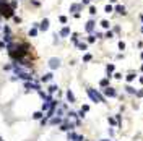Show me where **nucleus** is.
Instances as JSON below:
<instances>
[{
    "mask_svg": "<svg viewBox=\"0 0 143 141\" xmlns=\"http://www.w3.org/2000/svg\"><path fill=\"white\" fill-rule=\"evenodd\" d=\"M86 94H88V97L91 99V102H106V96H103L99 91H96V89H93V88H88L86 89Z\"/></svg>",
    "mask_w": 143,
    "mask_h": 141,
    "instance_id": "obj_1",
    "label": "nucleus"
},
{
    "mask_svg": "<svg viewBox=\"0 0 143 141\" xmlns=\"http://www.w3.org/2000/svg\"><path fill=\"white\" fill-rule=\"evenodd\" d=\"M0 15L3 18H13L15 16V8H12V5H8L7 2H0Z\"/></svg>",
    "mask_w": 143,
    "mask_h": 141,
    "instance_id": "obj_2",
    "label": "nucleus"
},
{
    "mask_svg": "<svg viewBox=\"0 0 143 141\" xmlns=\"http://www.w3.org/2000/svg\"><path fill=\"white\" fill-rule=\"evenodd\" d=\"M75 126H77L75 123H72V122H67V120H65V122H63L62 125L59 126V128H60V131H65V133H68V131H73V128H75Z\"/></svg>",
    "mask_w": 143,
    "mask_h": 141,
    "instance_id": "obj_3",
    "label": "nucleus"
},
{
    "mask_svg": "<svg viewBox=\"0 0 143 141\" xmlns=\"http://www.w3.org/2000/svg\"><path fill=\"white\" fill-rule=\"evenodd\" d=\"M103 91H104V96H106V97H117V91H115L112 86H107Z\"/></svg>",
    "mask_w": 143,
    "mask_h": 141,
    "instance_id": "obj_4",
    "label": "nucleus"
},
{
    "mask_svg": "<svg viewBox=\"0 0 143 141\" xmlns=\"http://www.w3.org/2000/svg\"><path fill=\"white\" fill-rule=\"evenodd\" d=\"M25 88H26V91H39L41 89V86L37 84V83H33V81H25Z\"/></svg>",
    "mask_w": 143,
    "mask_h": 141,
    "instance_id": "obj_5",
    "label": "nucleus"
},
{
    "mask_svg": "<svg viewBox=\"0 0 143 141\" xmlns=\"http://www.w3.org/2000/svg\"><path fill=\"white\" fill-rule=\"evenodd\" d=\"M59 67H60V60L57 57L49 58V68H50V70H57Z\"/></svg>",
    "mask_w": 143,
    "mask_h": 141,
    "instance_id": "obj_6",
    "label": "nucleus"
},
{
    "mask_svg": "<svg viewBox=\"0 0 143 141\" xmlns=\"http://www.w3.org/2000/svg\"><path fill=\"white\" fill-rule=\"evenodd\" d=\"M67 117H68V118H72V120H75V125H77V126L81 125V120H78V113H77V112L68 110V112H67Z\"/></svg>",
    "mask_w": 143,
    "mask_h": 141,
    "instance_id": "obj_7",
    "label": "nucleus"
},
{
    "mask_svg": "<svg viewBox=\"0 0 143 141\" xmlns=\"http://www.w3.org/2000/svg\"><path fill=\"white\" fill-rule=\"evenodd\" d=\"M49 123H50L52 126H55V125H59V126H60V125L63 123V118H62V117H59V115H54L52 118L49 120Z\"/></svg>",
    "mask_w": 143,
    "mask_h": 141,
    "instance_id": "obj_8",
    "label": "nucleus"
},
{
    "mask_svg": "<svg viewBox=\"0 0 143 141\" xmlns=\"http://www.w3.org/2000/svg\"><path fill=\"white\" fill-rule=\"evenodd\" d=\"M94 28H96V23H94V20H90V21L86 23V26H85V31H86L88 34H91L94 31Z\"/></svg>",
    "mask_w": 143,
    "mask_h": 141,
    "instance_id": "obj_9",
    "label": "nucleus"
},
{
    "mask_svg": "<svg viewBox=\"0 0 143 141\" xmlns=\"http://www.w3.org/2000/svg\"><path fill=\"white\" fill-rule=\"evenodd\" d=\"M114 12H117L119 15H122V16L127 15V10H125L124 5H115V7H114Z\"/></svg>",
    "mask_w": 143,
    "mask_h": 141,
    "instance_id": "obj_10",
    "label": "nucleus"
},
{
    "mask_svg": "<svg viewBox=\"0 0 143 141\" xmlns=\"http://www.w3.org/2000/svg\"><path fill=\"white\" fill-rule=\"evenodd\" d=\"M37 29H39V23H34V25H33V28L29 29V37H36L37 36Z\"/></svg>",
    "mask_w": 143,
    "mask_h": 141,
    "instance_id": "obj_11",
    "label": "nucleus"
},
{
    "mask_svg": "<svg viewBox=\"0 0 143 141\" xmlns=\"http://www.w3.org/2000/svg\"><path fill=\"white\" fill-rule=\"evenodd\" d=\"M83 8V3H72V7H70V12H73V13H80V10Z\"/></svg>",
    "mask_w": 143,
    "mask_h": 141,
    "instance_id": "obj_12",
    "label": "nucleus"
},
{
    "mask_svg": "<svg viewBox=\"0 0 143 141\" xmlns=\"http://www.w3.org/2000/svg\"><path fill=\"white\" fill-rule=\"evenodd\" d=\"M114 70H115V65H114V63H107V65H106V73H107V78H111V76H112Z\"/></svg>",
    "mask_w": 143,
    "mask_h": 141,
    "instance_id": "obj_13",
    "label": "nucleus"
},
{
    "mask_svg": "<svg viewBox=\"0 0 143 141\" xmlns=\"http://www.w3.org/2000/svg\"><path fill=\"white\" fill-rule=\"evenodd\" d=\"M52 78H54L52 73H44L41 76V83H49V81H52Z\"/></svg>",
    "mask_w": 143,
    "mask_h": 141,
    "instance_id": "obj_14",
    "label": "nucleus"
},
{
    "mask_svg": "<svg viewBox=\"0 0 143 141\" xmlns=\"http://www.w3.org/2000/svg\"><path fill=\"white\" fill-rule=\"evenodd\" d=\"M39 29L41 31H47V29H49V20H47V18H44L42 21L39 23Z\"/></svg>",
    "mask_w": 143,
    "mask_h": 141,
    "instance_id": "obj_15",
    "label": "nucleus"
},
{
    "mask_svg": "<svg viewBox=\"0 0 143 141\" xmlns=\"http://www.w3.org/2000/svg\"><path fill=\"white\" fill-rule=\"evenodd\" d=\"M59 34H60V37H68L70 36V28L68 26H63V28L59 31Z\"/></svg>",
    "mask_w": 143,
    "mask_h": 141,
    "instance_id": "obj_16",
    "label": "nucleus"
},
{
    "mask_svg": "<svg viewBox=\"0 0 143 141\" xmlns=\"http://www.w3.org/2000/svg\"><path fill=\"white\" fill-rule=\"evenodd\" d=\"M125 91H127V94H132V96H137V91L138 89H135L133 86H130V84H127L125 86Z\"/></svg>",
    "mask_w": 143,
    "mask_h": 141,
    "instance_id": "obj_17",
    "label": "nucleus"
},
{
    "mask_svg": "<svg viewBox=\"0 0 143 141\" xmlns=\"http://www.w3.org/2000/svg\"><path fill=\"white\" fill-rule=\"evenodd\" d=\"M33 118H34V120H42V118H44V112H42V110L34 112V113H33Z\"/></svg>",
    "mask_w": 143,
    "mask_h": 141,
    "instance_id": "obj_18",
    "label": "nucleus"
},
{
    "mask_svg": "<svg viewBox=\"0 0 143 141\" xmlns=\"http://www.w3.org/2000/svg\"><path fill=\"white\" fill-rule=\"evenodd\" d=\"M67 99H68V102H75L77 99H75V94H73V91L72 89H68L67 91Z\"/></svg>",
    "mask_w": 143,
    "mask_h": 141,
    "instance_id": "obj_19",
    "label": "nucleus"
},
{
    "mask_svg": "<svg viewBox=\"0 0 143 141\" xmlns=\"http://www.w3.org/2000/svg\"><path fill=\"white\" fill-rule=\"evenodd\" d=\"M135 78H137V75H135L133 71H130V73H128L127 76H125V81H127V83H132V81H133Z\"/></svg>",
    "mask_w": 143,
    "mask_h": 141,
    "instance_id": "obj_20",
    "label": "nucleus"
},
{
    "mask_svg": "<svg viewBox=\"0 0 143 141\" xmlns=\"http://www.w3.org/2000/svg\"><path fill=\"white\" fill-rule=\"evenodd\" d=\"M109 80H111V78H103V80H101L99 81V86H101V88H107V86H111V84H109Z\"/></svg>",
    "mask_w": 143,
    "mask_h": 141,
    "instance_id": "obj_21",
    "label": "nucleus"
},
{
    "mask_svg": "<svg viewBox=\"0 0 143 141\" xmlns=\"http://www.w3.org/2000/svg\"><path fill=\"white\" fill-rule=\"evenodd\" d=\"M67 138H68V141H77L78 135L75 131H68V133H67Z\"/></svg>",
    "mask_w": 143,
    "mask_h": 141,
    "instance_id": "obj_22",
    "label": "nucleus"
},
{
    "mask_svg": "<svg viewBox=\"0 0 143 141\" xmlns=\"http://www.w3.org/2000/svg\"><path fill=\"white\" fill-rule=\"evenodd\" d=\"M55 91H59V86L57 84H50L49 88H47V92H49V94H54Z\"/></svg>",
    "mask_w": 143,
    "mask_h": 141,
    "instance_id": "obj_23",
    "label": "nucleus"
},
{
    "mask_svg": "<svg viewBox=\"0 0 143 141\" xmlns=\"http://www.w3.org/2000/svg\"><path fill=\"white\" fill-rule=\"evenodd\" d=\"M107 122H109V125H112V126H119L117 120H115L114 117H107Z\"/></svg>",
    "mask_w": 143,
    "mask_h": 141,
    "instance_id": "obj_24",
    "label": "nucleus"
},
{
    "mask_svg": "<svg viewBox=\"0 0 143 141\" xmlns=\"http://www.w3.org/2000/svg\"><path fill=\"white\" fill-rule=\"evenodd\" d=\"M3 42L5 44H12V34H3Z\"/></svg>",
    "mask_w": 143,
    "mask_h": 141,
    "instance_id": "obj_25",
    "label": "nucleus"
},
{
    "mask_svg": "<svg viewBox=\"0 0 143 141\" xmlns=\"http://www.w3.org/2000/svg\"><path fill=\"white\" fill-rule=\"evenodd\" d=\"M77 47H78L80 50H83V52H85V50H88V44H86V42H80Z\"/></svg>",
    "mask_w": 143,
    "mask_h": 141,
    "instance_id": "obj_26",
    "label": "nucleus"
},
{
    "mask_svg": "<svg viewBox=\"0 0 143 141\" xmlns=\"http://www.w3.org/2000/svg\"><path fill=\"white\" fill-rule=\"evenodd\" d=\"M96 39H98V37H96V36H94V34H90V36H88V37H86V41H88V44H93V42H94V41H96Z\"/></svg>",
    "mask_w": 143,
    "mask_h": 141,
    "instance_id": "obj_27",
    "label": "nucleus"
},
{
    "mask_svg": "<svg viewBox=\"0 0 143 141\" xmlns=\"http://www.w3.org/2000/svg\"><path fill=\"white\" fill-rule=\"evenodd\" d=\"M104 37H106V39H112V37H114V31H106V34H104Z\"/></svg>",
    "mask_w": 143,
    "mask_h": 141,
    "instance_id": "obj_28",
    "label": "nucleus"
},
{
    "mask_svg": "<svg viewBox=\"0 0 143 141\" xmlns=\"http://www.w3.org/2000/svg\"><path fill=\"white\" fill-rule=\"evenodd\" d=\"M101 26H103L104 29H109V26H111V23H109L107 20H103V21H101Z\"/></svg>",
    "mask_w": 143,
    "mask_h": 141,
    "instance_id": "obj_29",
    "label": "nucleus"
},
{
    "mask_svg": "<svg viewBox=\"0 0 143 141\" xmlns=\"http://www.w3.org/2000/svg\"><path fill=\"white\" fill-rule=\"evenodd\" d=\"M93 60V55H91V54H85L83 55V62H91Z\"/></svg>",
    "mask_w": 143,
    "mask_h": 141,
    "instance_id": "obj_30",
    "label": "nucleus"
},
{
    "mask_svg": "<svg viewBox=\"0 0 143 141\" xmlns=\"http://www.w3.org/2000/svg\"><path fill=\"white\" fill-rule=\"evenodd\" d=\"M72 41H73V44H77V46H78V44H80V42H78V34H72Z\"/></svg>",
    "mask_w": 143,
    "mask_h": 141,
    "instance_id": "obj_31",
    "label": "nucleus"
},
{
    "mask_svg": "<svg viewBox=\"0 0 143 141\" xmlns=\"http://www.w3.org/2000/svg\"><path fill=\"white\" fill-rule=\"evenodd\" d=\"M104 12H106V13H111V12H114V7H112V5H106Z\"/></svg>",
    "mask_w": 143,
    "mask_h": 141,
    "instance_id": "obj_32",
    "label": "nucleus"
},
{
    "mask_svg": "<svg viewBox=\"0 0 143 141\" xmlns=\"http://www.w3.org/2000/svg\"><path fill=\"white\" fill-rule=\"evenodd\" d=\"M2 29H3V34H12V29H10V28H8V26H7V25L3 26Z\"/></svg>",
    "mask_w": 143,
    "mask_h": 141,
    "instance_id": "obj_33",
    "label": "nucleus"
},
{
    "mask_svg": "<svg viewBox=\"0 0 143 141\" xmlns=\"http://www.w3.org/2000/svg\"><path fill=\"white\" fill-rule=\"evenodd\" d=\"M119 49H120V50H125V42H124V41H119Z\"/></svg>",
    "mask_w": 143,
    "mask_h": 141,
    "instance_id": "obj_34",
    "label": "nucleus"
},
{
    "mask_svg": "<svg viewBox=\"0 0 143 141\" xmlns=\"http://www.w3.org/2000/svg\"><path fill=\"white\" fill-rule=\"evenodd\" d=\"M90 15H96V7H90Z\"/></svg>",
    "mask_w": 143,
    "mask_h": 141,
    "instance_id": "obj_35",
    "label": "nucleus"
},
{
    "mask_svg": "<svg viewBox=\"0 0 143 141\" xmlns=\"http://www.w3.org/2000/svg\"><path fill=\"white\" fill-rule=\"evenodd\" d=\"M47 122H49V118H47V117L44 115V118L41 120V125H42V126H44V125H47Z\"/></svg>",
    "mask_w": 143,
    "mask_h": 141,
    "instance_id": "obj_36",
    "label": "nucleus"
},
{
    "mask_svg": "<svg viewBox=\"0 0 143 141\" xmlns=\"http://www.w3.org/2000/svg\"><path fill=\"white\" fill-rule=\"evenodd\" d=\"M59 20H60V23H63V25H65V23H67V16H59Z\"/></svg>",
    "mask_w": 143,
    "mask_h": 141,
    "instance_id": "obj_37",
    "label": "nucleus"
},
{
    "mask_svg": "<svg viewBox=\"0 0 143 141\" xmlns=\"http://www.w3.org/2000/svg\"><path fill=\"white\" fill-rule=\"evenodd\" d=\"M115 120H117L119 126H120V125H122V118H120V115H119V113H117V115H115Z\"/></svg>",
    "mask_w": 143,
    "mask_h": 141,
    "instance_id": "obj_38",
    "label": "nucleus"
},
{
    "mask_svg": "<svg viewBox=\"0 0 143 141\" xmlns=\"http://www.w3.org/2000/svg\"><path fill=\"white\" fill-rule=\"evenodd\" d=\"M112 78H115V80H122V73H114Z\"/></svg>",
    "mask_w": 143,
    "mask_h": 141,
    "instance_id": "obj_39",
    "label": "nucleus"
},
{
    "mask_svg": "<svg viewBox=\"0 0 143 141\" xmlns=\"http://www.w3.org/2000/svg\"><path fill=\"white\" fill-rule=\"evenodd\" d=\"M137 97H143V88H141V89H138V91H137Z\"/></svg>",
    "mask_w": 143,
    "mask_h": 141,
    "instance_id": "obj_40",
    "label": "nucleus"
},
{
    "mask_svg": "<svg viewBox=\"0 0 143 141\" xmlns=\"http://www.w3.org/2000/svg\"><path fill=\"white\" fill-rule=\"evenodd\" d=\"M81 110L88 112V110H90V105H88V104H83V107H81Z\"/></svg>",
    "mask_w": 143,
    "mask_h": 141,
    "instance_id": "obj_41",
    "label": "nucleus"
},
{
    "mask_svg": "<svg viewBox=\"0 0 143 141\" xmlns=\"http://www.w3.org/2000/svg\"><path fill=\"white\" fill-rule=\"evenodd\" d=\"M85 113H86L85 110H80V112H78V117H80V118H85Z\"/></svg>",
    "mask_w": 143,
    "mask_h": 141,
    "instance_id": "obj_42",
    "label": "nucleus"
},
{
    "mask_svg": "<svg viewBox=\"0 0 143 141\" xmlns=\"http://www.w3.org/2000/svg\"><path fill=\"white\" fill-rule=\"evenodd\" d=\"M13 20H15V23H21V18H20V16H13Z\"/></svg>",
    "mask_w": 143,
    "mask_h": 141,
    "instance_id": "obj_43",
    "label": "nucleus"
},
{
    "mask_svg": "<svg viewBox=\"0 0 143 141\" xmlns=\"http://www.w3.org/2000/svg\"><path fill=\"white\" fill-rule=\"evenodd\" d=\"M93 2V0H81V3H83V5H88V3H91Z\"/></svg>",
    "mask_w": 143,
    "mask_h": 141,
    "instance_id": "obj_44",
    "label": "nucleus"
},
{
    "mask_svg": "<svg viewBox=\"0 0 143 141\" xmlns=\"http://www.w3.org/2000/svg\"><path fill=\"white\" fill-rule=\"evenodd\" d=\"M31 3H33L34 7H39V2H37V0H31Z\"/></svg>",
    "mask_w": 143,
    "mask_h": 141,
    "instance_id": "obj_45",
    "label": "nucleus"
},
{
    "mask_svg": "<svg viewBox=\"0 0 143 141\" xmlns=\"http://www.w3.org/2000/svg\"><path fill=\"white\" fill-rule=\"evenodd\" d=\"M114 33H120V28H119V26H114Z\"/></svg>",
    "mask_w": 143,
    "mask_h": 141,
    "instance_id": "obj_46",
    "label": "nucleus"
},
{
    "mask_svg": "<svg viewBox=\"0 0 143 141\" xmlns=\"http://www.w3.org/2000/svg\"><path fill=\"white\" fill-rule=\"evenodd\" d=\"M138 81H140V83L143 84V76H140V78H138Z\"/></svg>",
    "mask_w": 143,
    "mask_h": 141,
    "instance_id": "obj_47",
    "label": "nucleus"
},
{
    "mask_svg": "<svg viewBox=\"0 0 143 141\" xmlns=\"http://www.w3.org/2000/svg\"><path fill=\"white\" fill-rule=\"evenodd\" d=\"M140 21H141V26H143V15H140Z\"/></svg>",
    "mask_w": 143,
    "mask_h": 141,
    "instance_id": "obj_48",
    "label": "nucleus"
},
{
    "mask_svg": "<svg viewBox=\"0 0 143 141\" xmlns=\"http://www.w3.org/2000/svg\"><path fill=\"white\" fill-rule=\"evenodd\" d=\"M140 58H141V60H143V50H141V52H140Z\"/></svg>",
    "mask_w": 143,
    "mask_h": 141,
    "instance_id": "obj_49",
    "label": "nucleus"
},
{
    "mask_svg": "<svg viewBox=\"0 0 143 141\" xmlns=\"http://www.w3.org/2000/svg\"><path fill=\"white\" fill-rule=\"evenodd\" d=\"M109 2H111V3H115V2H117V0H109Z\"/></svg>",
    "mask_w": 143,
    "mask_h": 141,
    "instance_id": "obj_50",
    "label": "nucleus"
},
{
    "mask_svg": "<svg viewBox=\"0 0 143 141\" xmlns=\"http://www.w3.org/2000/svg\"><path fill=\"white\" fill-rule=\"evenodd\" d=\"M0 49H3V42H0Z\"/></svg>",
    "mask_w": 143,
    "mask_h": 141,
    "instance_id": "obj_51",
    "label": "nucleus"
},
{
    "mask_svg": "<svg viewBox=\"0 0 143 141\" xmlns=\"http://www.w3.org/2000/svg\"><path fill=\"white\" fill-rule=\"evenodd\" d=\"M140 70H141V71H143V63H141V67H140Z\"/></svg>",
    "mask_w": 143,
    "mask_h": 141,
    "instance_id": "obj_52",
    "label": "nucleus"
},
{
    "mask_svg": "<svg viewBox=\"0 0 143 141\" xmlns=\"http://www.w3.org/2000/svg\"><path fill=\"white\" fill-rule=\"evenodd\" d=\"M101 141H111V139H101Z\"/></svg>",
    "mask_w": 143,
    "mask_h": 141,
    "instance_id": "obj_53",
    "label": "nucleus"
},
{
    "mask_svg": "<svg viewBox=\"0 0 143 141\" xmlns=\"http://www.w3.org/2000/svg\"><path fill=\"white\" fill-rule=\"evenodd\" d=\"M141 34H143V26H141Z\"/></svg>",
    "mask_w": 143,
    "mask_h": 141,
    "instance_id": "obj_54",
    "label": "nucleus"
},
{
    "mask_svg": "<svg viewBox=\"0 0 143 141\" xmlns=\"http://www.w3.org/2000/svg\"><path fill=\"white\" fill-rule=\"evenodd\" d=\"M0 141H3V138H0Z\"/></svg>",
    "mask_w": 143,
    "mask_h": 141,
    "instance_id": "obj_55",
    "label": "nucleus"
}]
</instances>
